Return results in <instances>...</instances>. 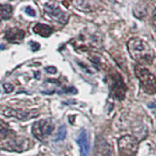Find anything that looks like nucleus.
I'll return each mask as SVG.
<instances>
[{
  "label": "nucleus",
  "instance_id": "nucleus-1",
  "mask_svg": "<svg viewBox=\"0 0 156 156\" xmlns=\"http://www.w3.org/2000/svg\"><path fill=\"white\" fill-rule=\"evenodd\" d=\"M128 51L133 60L138 62L140 66L150 65L155 58L154 51L147 43L140 38H132L127 43Z\"/></svg>",
  "mask_w": 156,
  "mask_h": 156
},
{
  "label": "nucleus",
  "instance_id": "nucleus-2",
  "mask_svg": "<svg viewBox=\"0 0 156 156\" xmlns=\"http://www.w3.org/2000/svg\"><path fill=\"white\" fill-rule=\"evenodd\" d=\"M135 74L138 77L141 89L148 95L156 94V77L144 66H135Z\"/></svg>",
  "mask_w": 156,
  "mask_h": 156
},
{
  "label": "nucleus",
  "instance_id": "nucleus-3",
  "mask_svg": "<svg viewBox=\"0 0 156 156\" xmlns=\"http://www.w3.org/2000/svg\"><path fill=\"white\" fill-rule=\"evenodd\" d=\"M139 143L133 136H123L118 140V150L120 156H135L138 152Z\"/></svg>",
  "mask_w": 156,
  "mask_h": 156
},
{
  "label": "nucleus",
  "instance_id": "nucleus-4",
  "mask_svg": "<svg viewBox=\"0 0 156 156\" xmlns=\"http://www.w3.org/2000/svg\"><path fill=\"white\" fill-rule=\"evenodd\" d=\"M55 129V125L50 119L39 120L33 124L31 132L33 136L39 140H44L49 136Z\"/></svg>",
  "mask_w": 156,
  "mask_h": 156
},
{
  "label": "nucleus",
  "instance_id": "nucleus-5",
  "mask_svg": "<svg viewBox=\"0 0 156 156\" xmlns=\"http://www.w3.org/2000/svg\"><path fill=\"white\" fill-rule=\"evenodd\" d=\"M44 12L47 16H49V18L58 23L66 24L68 22V15L53 4H44Z\"/></svg>",
  "mask_w": 156,
  "mask_h": 156
},
{
  "label": "nucleus",
  "instance_id": "nucleus-6",
  "mask_svg": "<svg viewBox=\"0 0 156 156\" xmlns=\"http://www.w3.org/2000/svg\"><path fill=\"white\" fill-rule=\"evenodd\" d=\"M3 114L8 117H16L20 120H29L31 118H34L39 115V112L35 109H31L29 111H24L22 109H13V108H7L3 111Z\"/></svg>",
  "mask_w": 156,
  "mask_h": 156
},
{
  "label": "nucleus",
  "instance_id": "nucleus-7",
  "mask_svg": "<svg viewBox=\"0 0 156 156\" xmlns=\"http://www.w3.org/2000/svg\"><path fill=\"white\" fill-rule=\"evenodd\" d=\"M77 144L80 147V154L81 156H88L90 151V143L88 134L85 130H82L80 135L77 138Z\"/></svg>",
  "mask_w": 156,
  "mask_h": 156
},
{
  "label": "nucleus",
  "instance_id": "nucleus-8",
  "mask_svg": "<svg viewBox=\"0 0 156 156\" xmlns=\"http://www.w3.org/2000/svg\"><path fill=\"white\" fill-rule=\"evenodd\" d=\"M24 37V31L20 28H11L8 29L5 33V38L7 39V41L11 43H20Z\"/></svg>",
  "mask_w": 156,
  "mask_h": 156
},
{
  "label": "nucleus",
  "instance_id": "nucleus-9",
  "mask_svg": "<svg viewBox=\"0 0 156 156\" xmlns=\"http://www.w3.org/2000/svg\"><path fill=\"white\" fill-rule=\"evenodd\" d=\"M126 88L124 83L122 82L121 79H115L113 81V84L111 86V93L112 96L118 100H122L124 98Z\"/></svg>",
  "mask_w": 156,
  "mask_h": 156
},
{
  "label": "nucleus",
  "instance_id": "nucleus-10",
  "mask_svg": "<svg viewBox=\"0 0 156 156\" xmlns=\"http://www.w3.org/2000/svg\"><path fill=\"white\" fill-rule=\"evenodd\" d=\"M96 152L98 156H108L111 152V147L106 141L98 140L96 145Z\"/></svg>",
  "mask_w": 156,
  "mask_h": 156
},
{
  "label": "nucleus",
  "instance_id": "nucleus-11",
  "mask_svg": "<svg viewBox=\"0 0 156 156\" xmlns=\"http://www.w3.org/2000/svg\"><path fill=\"white\" fill-rule=\"evenodd\" d=\"M33 31L39 34V35H41L42 37H49L53 33V28L47 26V24L37 23L36 26H34Z\"/></svg>",
  "mask_w": 156,
  "mask_h": 156
},
{
  "label": "nucleus",
  "instance_id": "nucleus-12",
  "mask_svg": "<svg viewBox=\"0 0 156 156\" xmlns=\"http://www.w3.org/2000/svg\"><path fill=\"white\" fill-rule=\"evenodd\" d=\"M96 2H90V1H73V5L80 11L83 12H91L93 11V8L95 7Z\"/></svg>",
  "mask_w": 156,
  "mask_h": 156
},
{
  "label": "nucleus",
  "instance_id": "nucleus-13",
  "mask_svg": "<svg viewBox=\"0 0 156 156\" xmlns=\"http://www.w3.org/2000/svg\"><path fill=\"white\" fill-rule=\"evenodd\" d=\"M12 13H13V8L11 5L9 4L0 5V22L2 20H9L12 17Z\"/></svg>",
  "mask_w": 156,
  "mask_h": 156
},
{
  "label": "nucleus",
  "instance_id": "nucleus-14",
  "mask_svg": "<svg viewBox=\"0 0 156 156\" xmlns=\"http://www.w3.org/2000/svg\"><path fill=\"white\" fill-rule=\"evenodd\" d=\"M66 128L65 125H62L60 127V129H58V134H57L55 140L56 141L63 140L66 139Z\"/></svg>",
  "mask_w": 156,
  "mask_h": 156
},
{
  "label": "nucleus",
  "instance_id": "nucleus-15",
  "mask_svg": "<svg viewBox=\"0 0 156 156\" xmlns=\"http://www.w3.org/2000/svg\"><path fill=\"white\" fill-rule=\"evenodd\" d=\"M8 131V127L7 125L4 123L3 121L0 120V135H5Z\"/></svg>",
  "mask_w": 156,
  "mask_h": 156
},
{
  "label": "nucleus",
  "instance_id": "nucleus-16",
  "mask_svg": "<svg viewBox=\"0 0 156 156\" xmlns=\"http://www.w3.org/2000/svg\"><path fill=\"white\" fill-rule=\"evenodd\" d=\"M151 23H152L153 29H154L155 32H156V8L153 10L152 16H151Z\"/></svg>",
  "mask_w": 156,
  "mask_h": 156
},
{
  "label": "nucleus",
  "instance_id": "nucleus-17",
  "mask_svg": "<svg viewBox=\"0 0 156 156\" xmlns=\"http://www.w3.org/2000/svg\"><path fill=\"white\" fill-rule=\"evenodd\" d=\"M3 88H4V91L6 92V93H11L14 90L13 85L10 84V83H5V84L3 85Z\"/></svg>",
  "mask_w": 156,
  "mask_h": 156
},
{
  "label": "nucleus",
  "instance_id": "nucleus-18",
  "mask_svg": "<svg viewBox=\"0 0 156 156\" xmlns=\"http://www.w3.org/2000/svg\"><path fill=\"white\" fill-rule=\"evenodd\" d=\"M26 13L28 15V16H31V17H35V12H34V10L31 8V7H27L26 8Z\"/></svg>",
  "mask_w": 156,
  "mask_h": 156
},
{
  "label": "nucleus",
  "instance_id": "nucleus-19",
  "mask_svg": "<svg viewBox=\"0 0 156 156\" xmlns=\"http://www.w3.org/2000/svg\"><path fill=\"white\" fill-rule=\"evenodd\" d=\"M45 70L48 73H52V74H55V73H57V68L55 66H47L45 68Z\"/></svg>",
  "mask_w": 156,
  "mask_h": 156
},
{
  "label": "nucleus",
  "instance_id": "nucleus-20",
  "mask_svg": "<svg viewBox=\"0 0 156 156\" xmlns=\"http://www.w3.org/2000/svg\"><path fill=\"white\" fill-rule=\"evenodd\" d=\"M65 92L66 93V94H75L76 89H75V88H73V87H69L68 89H67V88H66V89H65Z\"/></svg>",
  "mask_w": 156,
  "mask_h": 156
},
{
  "label": "nucleus",
  "instance_id": "nucleus-21",
  "mask_svg": "<svg viewBox=\"0 0 156 156\" xmlns=\"http://www.w3.org/2000/svg\"><path fill=\"white\" fill-rule=\"evenodd\" d=\"M29 44H30L31 46H33V47H32V51H37V50H39V47H40V45H39L38 43H35V42H30Z\"/></svg>",
  "mask_w": 156,
  "mask_h": 156
},
{
  "label": "nucleus",
  "instance_id": "nucleus-22",
  "mask_svg": "<svg viewBox=\"0 0 156 156\" xmlns=\"http://www.w3.org/2000/svg\"><path fill=\"white\" fill-rule=\"evenodd\" d=\"M0 49H5L4 45H0Z\"/></svg>",
  "mask_w": 156,
  "mask_h": 156
}]
</instances>
